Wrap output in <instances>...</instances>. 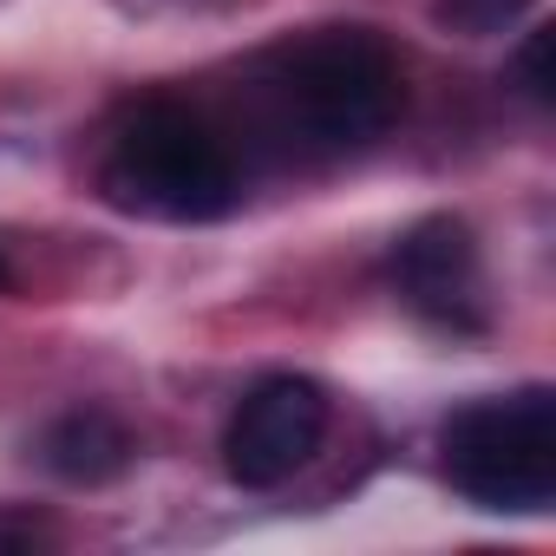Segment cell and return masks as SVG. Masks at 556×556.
Instances as JSON below:
<instances>
[{"label":"cell","mask_w":556,"mask_h":556,"mask_svg":"<svg viewBox=\"0 0 556 556\" xmlns=\"http://www.w3.org/2000/svg\"><path fill=\"white\" fill-rule=\"evenodd\" d=\"M138 432L112 413V406H73L40 432V465L66 484H105L131 465Z\"/></svg>","instance_id":"cell-6"},{"label":"cell","mask_w":556,"mask_h":556,"mask_svg":"<svg viewBox=\"0 0 556 556\" xmlns=\"http://www.w3.org/2000/svg\"><path fill=\"white\" fill-rule=\"evenodd\" d=\"M14 282V268H8V255H0V289H8Z\"/></svg>","instance_id":"cell-10"},{"label":"cell","mask_w":556,"mask_h":556,"mask_svg":"<svg viewBox=\"0 0 556 556\" xmlns=\"http://www.w3.org/2000/svg\"><path fill=\"white\" fill-rule=\"evenodd\" d=\"M393 289L432 328H452V334H484L491 328L478 242H471V229L458 216H426V223H413L400 236V249H393Z\"/></svg>","instance_id":"cell-5"},{"label":"cell","mask_w":556,"mask_h":556,"mask_svg":"<svg viewBox=\"0 0 556 556\" xmlns=\"http://www.w3.org/2000/svg\"><path fill=\"white\" fill-rule=\"evenodd\" d=\"M517 8H523V0H445L439 14H445L452 27H465V34H497Z\"/></svg>","instance_id":"cell-8"},{"label":"cell","mask_w":556,"mask_h":556,"mask_svg":"<svg viewBox=\"0 0 556 556\" xmlns=\"http://www.w3.org/2000/svg\"><path fill=\"white\" fill-rule=\"evenodd\" d=\"M34 543H47V530H40L34 517H14V510H0V549H34Z\"/></svg>","instance_id":"cell-9"},{"label":"cell","mask_w":556,"mask_h":556,"mask_svg":"<svg viewBox=\"0 0 556 556\" xmlns=\"http://www.w3.org/2000/svg\"><path fill=\"white\" fill-rule=\"evenodd\" d=\"M510 73H517V86H523V99H536V105H549V34L536 27V34H523V47H517V60H510Z\"/></svg>","instance_id":"cell-7"},{"label":"cell","mask_w":556,"mask_h":556,"mask_svg":"<svg viewBox=\"0 0 556 556\" xmlns=\"http://www.w3.org/2000/svg\"><path fill=\"white\" fill-rule=\"evenodd\" d=\"M275 86H282L289 118L328 151L374 144L400 118V99H406L393 47L380 34H367V27H328V34L295 40L282 53Z\"/></svg>","instance_id":"cell-2"},{"label":"cell","mask_w":556,"mask_h":556,"mask_svg":"<svg viewBox=\"0 0 556 556\" xmlns=\"http://www.w3.org/2000/svg\"><path fill=\"white\" fill-rule=\"evenodd\" d=\"M321 439H328V393L302 374H275L236 406L223 432V465L242 491H275L321 452Z\"/></svg>","instance_id":"cell-4"},{"label":"cell","mask_w":556,"mask_h":556,"mask_svg":"<svg viewBox=\"0 0 556 556\" xmlns=\"http://www.w3.org/2000/svg\"><path fill=\"white\" fill-rule=\"evenodd\" d=\"M445 478L478 510L536 517L556 497V393L523 387L510 400H478L445 426Z\"/></svg>","instance_id":"cell-3"},{"label":"cell","mask_w":556,"mask_h":556,"mask_svg":"<svg viewBox=\"0 0 556 556\" xmlns=\"http://www.w3.org/2000/svg\"><path fill=\"white\" fill-rule=\"evenodd\" d=\"M99 190H105V203H118L131 216L210 223L236 203L242 184H236L229 144L197 112H184L170 99H151L112 138V151L99 164Z\"/></svg>","instance_id":"cell-1"}]
</instances>
